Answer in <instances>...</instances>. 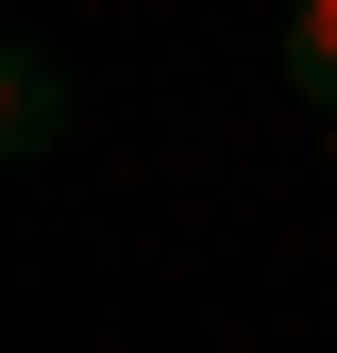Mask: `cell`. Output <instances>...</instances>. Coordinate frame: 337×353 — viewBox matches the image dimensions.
Returning <instances> with one entry per match:
<instances>
[{
	"label": "cell",
	"instance_id": "1",
	"mask_svg": "<svg viewBox=\"0 0 337 353\" xmlns=\"http://www.w3.org/2000/svg\"><path fill=\"white\" fill-rule=\"evenodd\" d=\"M287 84L337 118V0H304V17H287Z\"/></svg>",
	"mask_w": 337,
	"mask_h": 353
}]
</instances>
